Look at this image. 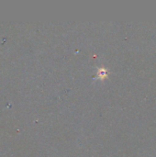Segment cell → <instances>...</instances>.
I'll return each mask as SVG.
<instances>
[{
	"label": "cell",
	"instance_id": "obj_1",
	"mask_svg": "<svg viewBox=\"0 0 156 157\" xmlns=\"http://www.w3.org/2000/svg\"><path fill=\"white\" fill-rule=\"evenodd\" d=\"M97 76H98V78H100L101 80L105 79L106 77H108V72H107V70L104 69V68L99 69V70H98V73H97Z\"/></svg>",
	"mask_w": 156,
	"mask_h": 157
}]
</instances>
